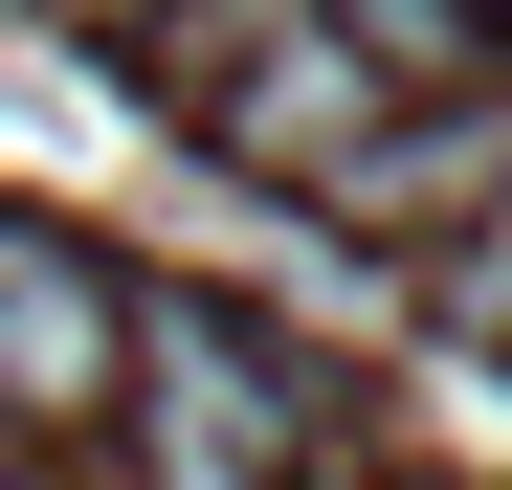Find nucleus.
I'll return each instance as SVG.
<instances>
[{
  "instance_id": "20e7f679",
  "label": "nucleus",
  "mask_w": 512,
  "mask_h": 490,
  "mask_svg": "<svg viewBox=\"0 0 512 490\" xmlns=\"http://www.w3.org/2000/svg\"><path fill=\"white\" fill-rule=\"evenodd\" d=\"M312 23L357 45L401 112H423V90H512V0H312Z\"/></svg>"
},
{
  "instance_id": "f257e3e1",
  "label": "nucleus",
  "mask_w": 512,
  "mask_h": 490,
  "mask_svg": "<svg viewBox=\"0 0 512 490\" xmlns=\"http://www.w3.org/2000/svg\"><path fill=\"white\" fill-rule=\"evenodd\" d=\"M112 424H134L156 490H312V468H334V379L268 335V312H223V290H134Z\"/></svg>"
},
{
  "instance_id": "39448f33",
  "label": "nucleus",
  "mask_w": 512,
  "mask_h": 490,
  "mask_svg": "<svg viewBox=\"0 0 512 490\" xmlns=\"http://www.w3.org/2000/svg\"><path fill=\"white\" fill-rule=\"evenodd\" d=\"M67 23H112V45H156V23H179V0H67Z\"/></svg>"
},
{
  "instance_id": "423d86ee",
  "label": "nucleus",
  "mask_w": 512,
  "mask_h": 490,
  "mask_svg": "<svg viewBox=\"0 0 512 490\" xmlns=\"http://www.w3.org/2000/svg\"><path fill=\"white\" fill-rule=\"evenodd\" d=\"M468 245H490V268H512V179H490V223H468Z\"/></svg>"
},
{
  "instance_id": "7ed1b4c3",
  "label": "nucleus",
  "mask_w": 512,
  "mask_h": 490,
  "mask_svg": "<svg viewBox=\"0 0 512 490\" xmlns=\"http://www.w3.org/2000/svg\"><path fill=\"white\" fill-rule=\"evenodd\" d=\"M134 379V268L90 223H0V424H112Z\"/></svg>"
},
{
  "instance_id": "f03ea898",
  "label": "nucleus",
  "mask_w": 512,
  "mask_h": 490,
  "mask_svg": "<svg viewBox=\"0 0 512 490\" xmlns=\"http://www.w3.org/2000/svg\"><path fill=\"white\" fill-rule=\"evenodd\" d=\"M134 67L201 112V156H223V179H268V201H334V179H357V134L401 112L379 67L312 23V0H179V23H156Z\"/></svg>"
}]
</instances>
